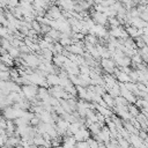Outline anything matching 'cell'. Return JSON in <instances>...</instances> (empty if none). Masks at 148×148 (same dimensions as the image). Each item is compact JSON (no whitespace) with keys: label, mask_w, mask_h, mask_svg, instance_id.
Returning <instances> with one entry per match:
<instances>
[{"label":"cell","mask_w":148,"mask_h":148,"mask_svg":"<svg viewBox=\"0 0 148 148\" xmlns=\"http://www.w3.org/2000/svg\"><path fill=\"white\" fill-rule=\"evenodd\" d=\"M91 15V18L94 20V22L96 24H99V25H103V27H109V23H108V16L103 13H97V12H94L90 14Z\"/></svg>","instance_id":"obj_1"},{"label":"cell","mask_w":148,"mask_h":148,"mask_svg":"<svg viewBox=\"0 0 148 148\" xmlns=\"http://www.w3.org/2000/svg\"><path fill=\"white\" fill-rule=\"evenodd\" d=\"M47 83L50 84V87H56V86H60V77L58 74H49V76L46 77Z\"/></svg>","instance_id":"obj_2"},{"label":"cell","mask_w":148,"mask_h":148,"mask_svg":"<svg viewBox=\"0 0 148 148\" xmlns=\"http://www.w3.org/2000/svg\"><path fill=\"white\" fill-rule=\"evenodd\" d=\"M125 28V30L127 31V34H128V36L131 37V38H136V37H140L139 36V29L138 28H135V27H133V25H126V27H124Z\"/></svg>","instance_id":"obj_3"},{"label":"cell","mask_w":148,"mask_h":148,"mask_svg":"<svg viewBox=\"0 0 148 148\" xmlns=\"http://www.w3.org/2000/svg\"><path fill=\"white\" fill-rule=\"evenodd\" d=\"M123 30H124V27H119V28H111V29L109 30V34H110V36H111V37H114V38L119 39V38L121 37V32H123Z\"/></svg>","instance_id":"obj_4"},{"label":"cell","mask_w":148,"mask_h":148,"mask_svg":"<svg viewBox=\"0 0 148 148\" xmlns=\"http://www.w3.org/2000/svg\"><path fill=\"white\" fill-rule=\"evenodd\" d=\"M103 99H104V102L108 104L109 109H113V108L116 106V105H114V98H113L109 92H106V94L103 95Z\"/></svg>","instance_id":"obj_5"},{"label":"cell","mask_w":148,"mask_h":148,"mask_svg":"<svg viewBox=\"0 0 148 148\" xmlns=\"http://www.w3.org/2000/svg\"><path fill=\"white\" fill-rule=\"evenodd\" d=\"M127 108H128V112H130L133 117H135V118L139 117V114L141 113V110H139V108H136L135 104H130Z\"/></svg>","instance_id":"obj_6"},{"label":"cell","mask_w":148,"mask_h":148,"mask_svg":"<svg viewBox=\"0 0 148 148\" xmlns=\"http://www.w3.org/2000/svg\"><path fill=\"white\" fill-rule=\"evenodd\" d=\"M84 42H88V43H90V44H92V45H97L98 44V37L96 36V35H90V34H88L87 36H86V38H84Z\"/></svg>","instance_id":"obj_7"},{"label":"cell","mask_w":148,"mask_h":148,"mask_svg":"<svg viewBox=\"0 0 148 148\" xmlns=\"http://www.w3.org/2000/svg\"><path fill=\"white\" fill-rule=\"evenodd\" d=\"M8 53H9L14 59L20 58V56H21V51H20V49H18V47H14V46H12V47L8 50Z\"/></svg>","instance_id":"obj_8"},{"label":"cell","mask_w":148,"mask_h":148,"mask_svg":"<svg viewBox=\"0 0 148 148\" xmlns=\"http://www.w3.org/2000/svg\"><path fill=\"white\" fill-rule=\"evenodd\" d=\"M108 23H109L110 28H119V27H121L117 17H109L108 18Z\"/></svg>","instance_id":"obj_9"},{"label":"cell","mask_w":148,"mask_h":148,"mask_svg":"<svg viewBox=\"0 0 148 148\" xmlns=\"http://www.w3.org/2000/svg\"><path fill=\"white\" fill-rule=\"evenodd\" d=\"M111 119H112V121L116 124L117 128H123V127H124V126H123V124H124V120H123L121 118H119L117 114H113V116L111 117Z\"/></svg>","instance_id":"obj_10"},{"label":"cell","mask_w":148,"mask_h":148,"mask_svg":"<svg viewBox=\"0 0 148 148\" xmlns=\"http://www.w3.org/2000/svg\"><path fill=\"white\" fill-rule=\"evenodd\" d=\"M134 42H135V44H136L138 50H142L143 47L147 46V44L145 43V40L142 39V37H136V38H134Z\"/></svg>","instance_id":"obj_11"},{"label":"cell","mask_w":148,"mask_h":148,"mask_svg":"<svg viewBox=\"0 0 148 148\" xmlns=\"http://www.w3.org/2000/svg\"><path fill=\"white\" fill-rule=\"evenodd\" d=\"M81 126H82V125H81L79 121H76V123H74V124H71V125H69V127H68V130H69L73 134H75V133H77V132L80 131Z\"/></svg>","instance_id":"obj_12"},{"label":"cell","mask_w":148,"mask_h":148,"mask_svg":"<svg viewBox=\"0 0 148 148\" xmlns=\"http://www.w3.org/2000/svg\"><path fill=\"white\" fill-rule=\"evenodd\" d=\"M79 68H80V74H83V75H90V72H91V67L81 65V66H79Z\"/></svg>","instance_id":"obj_13"},{"label":"cell","mask_w":148,"mask_h":148,"mask_svg":"<svg viewBox=\"0 0 148 148\" xmlns=\"http://www.w3.org/2000/svg\"><path fill=\"white\" fill-rule=\"evenodd\" d=\"M64 50H65V47H64L59 42L54 43V51H56V56H57V54H62Z\"/></svg>","instance_id":"obj_14"},{"label":"cell","mask_w":148,"mask_h":148,"mask_svg":"<svg viewBox=\"0 0 148 148\" xmlns=\"http://www.w3.org/2000/svg\"><path fill=\"white\" fill-rule=\"evenodd\" d=\"M1 47H3V49H6L7 51L12 47V43L8 40V39H6V38H3V37H1Z\"/></svg>","instance_id":"obj_15"},{"label":"cell","mask_w":148,"mask_h":148,"mask_svg":"<svg viewBox=\"0 0 148 148\" xmlns=\"http://www.w3.org/2000/svg\"><path fill=\"white\" fill-rule=\"evenodd\" d=\"M0 79L1 81H12V76L9 72H0Z\"/></svg>","instance_id":"obj_16"},{"label":"cell","mask_w":148,"mask_h":148,"mask_svg":"<svg viewBox=\"0 0 148 148\" xmlns=\"http://www.w3.org/2000/svg\"><path fill=\"white\" fill-rule=\"evenodd\" d=\"M74 138H75V140H76L77 142L86 141V140H84V138H83V135H82V133H81V131H79L77 133H75V134H74Z\"/></svg>","instance_id":"obj_17"},{"label":"cell","mask_w":148,"mask_h":148,"mask_svg":"<svg viewBox=\"0 0 148 148\" xmlns=\"http://www.w3.org/2000/svg\"><path fill=\"white\" fill-rule=\"evenodd\" d=\"M7 35H10L8 28H6V27H1V28H0V36H1V37H6Z\"/></svg>","instance_id":"obj_18"},{"label":"cell","mask_w":148,"mask_h":148,"mask_svg":"<svg viewBox=\"0 0 148 148\" xmlns=\"http://www.w3.org/2000/svg\"><path fill=\"white\" fill-rule=\"evenodd\" d=\"M73 38H75V39H77V40H84V38H86V35H83L82 32H77V34H73V36H72Z\"/></svg>","instance_id":"obj_19"},{"label":"cell","mask_w":148,"mask_h":148,"mask_svg":"<svg viewBox=\"0 0 148 148\" xmlns=\"http://www.w3.org/2000/svg\"><path fill=\"white\" fill-rule=\"evenodd\" d=\"M0 128L7 130V119H6L3 116L1 117V120H0Z\"/></svg>","instance_id":"obj_20"},{"label":"cell","mask_w":148,"mask_h":148,"mask_svg":"<svg viewBox=\"0 0 148 148\" xmlns=\"http://www.w3.org/2000/svg\"><path fill=\"white\" fill-rule=\"evenodd\" d=\"M139 136L141 138V140H146V139H148V132H146V131H143V130H140Z\"/></svg>","instance_id":"obj_21"},{"label":"cell","mask_w":148,"mask_h":148,"mask_svg":"<svg viewBox=\"0 0 148 148\" xmlns=\"http://www.w3.org/2000/svg\"><path fill=\"white\" fill-rule=\"evenodd\" d=\"M0 71H1V72H9V71H10V68H9L6 64L1 62V64H0Z\"/></svg>","instance_id":"obj_22"},{"label":"cell","mask_w":148,"mask_h":148,"mask_svg":"<svg viewBox=\"0 0 148 148\" xmlns=\"http://www.w3.org/2000/svg\"><path fill=\"white\" fill-rule=\"evenodd\" d=\"M142 37V39L145 40V43L148 45V35H143V36H141Z\"/></svg>","instance_id":"obj_23"},{"label":"cell","mask_w":148,"mask_h":148,"mask_svg":"<svg viewBox=\"0 0 148 148\" xmlns=\"http://www.w3.org/2000/svg\"><path fill=\"white\" fill-rule=\"evenodd\" d=\"M146 86H147V87H148V82H146Z\"/></svg>","instance_id":"obj_24"},{"label":"cell","mask_w":148,"mask_h":148,"mask_svg":"<svg viewBox=\"0 0 148 148\" xmlns=\"http://www.w3.org/2000/svg\"><path fill=\"white\" fill-rule=\"evenodd\" d=\"M51 148H54V147H51Z\"/></svg>","instance_id":"obj_25"}]
</instances>
